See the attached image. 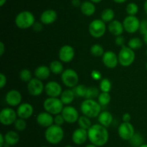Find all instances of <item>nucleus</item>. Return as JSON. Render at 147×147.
<instances>
[{
    "instance_id": "obj_1",
    "label": "nucleus",
    "mask_w": 147,
    "mask_h": 147,
    "mask_svg": "<svg viewBox=\"0 0 147 147\" xmlns=\"http://www.w3.org/2000/svg\"><path fill=\"white\" fill-rule=\"evenodd\" d=\"M88 140L90 144L98 147L106 145L109 140V133L106 127L100 124H94L88 130Z\"/></svg>"
},
{
    "instance_id": "obj_2",
    "label": "nucleus",
    "mask_w": 147,
    "mask_h": 147,
    "mask_svg": "<svg viewBox=\"0 0 147 147\" xmlns=\"http://www.w3.org/2000/svg\"><path fill=\"white\" fill-rule=\"evenodd\" d=\"M101 105L95 99H86L80 105V110L83 115L90 118H98L101 112Z\"/></svg>"
},
{
    "instance_id": "obj_3",
    "label": "nucleus",
    "mask_w": 147,
    "mask_h": 147,
    "mask_svg": "<svg viewBox=\"0 0 147 147\" xmlns=\"http://www.w3.org/2000/svg\"><path fill=\"white\" fill-rule=\"evenodd\" d=\"M64 130L62 126L55 124L46 128L45 132V138L47 143L52 145L60 144L64 138Z\"/></svg>"
},
{
    "instance_id": "obj_4",
    "label": "nucleus",
    "mask_w": 147,
    "mask_h": 147,
    "mask_svg": "<svg viewBox=\"0 0 147 147\" xmlns=\"http://www.w3.org/2000/svg\"><path fill=\"white\" fill-rule=\"evenodd\" d=\"M34 22L35 17L34 14L31 12L27 10L18 13L14 20L16 26L21 30H27L30 27H32Z\"/></svg>"
},
{
    "instance_id": "obj_5",
    "label": "nucleus",
    "mask_w": 147,
    "mask_h": 147,
    "mask_svg": "<svg viewBox=\"0 0 147 147\" xmlns=\"http://www.w3.org/2000/svg\"><path fill=\"white\" fill-rule=\"evenodd\" d=\"M63 105L64 104L58 97H47L43 102V108L45 111L53 115L61 113L64 108Z\"/></svg>"
},
{
    "instance_id": "obj_6",
    "label": "nucleus",
    "mask_w": 147,
    "mask_h": 147,
    "mask_svg": "<svg viewBox=\"0 0 147 147\" xmlns=\"http://www.w3.org/2000/svg\"><path fill=\"white\" fill-rule=\"evenodd\" d=\"M119 63L124 67L130 66L134 62L136 54L133 49L129 48V46H123L121 48L119 54Z\"/></svg>"
},
{
    "instance_id": "obj_7",
    "label": "nucleus",
    "mask_w": 147,
    "mask_h": 147,
    "mask_svg": "<svg viewBox=\"0 0 147 147\" xmlns=\"http://www.w3.org/2000/svg\"><path fill=\"white\" fill-rule=\"evenodd\" d=\"M107 30V26L106 22L101 19H96L93 20L89 24L88 31L90 35L95 38H100L103 37Z\"/></svg>"
},
{
    "instance_id": "obj_8",
    "label": "nucleus",
    "mask_w": 147,
    "mask_h": 147,
    "mask_svg": "<svg viewBox=\"0 0 147 147\" xmlns=\"http://www.w3.org/2000/svg\"><path fill=\"white\" fill-rule=\"evenodd\" d=\"M61 80L65 86L69 89H73L78 84L79 76L74 69H67L61 74Z\"/></svg>"
},
{
    "instance_id": "obj_9",
    "label": "nucleus",
    "mask_w": 147,
    "mask_h": 147,
    "mask_svg": "<svg viewBox=\"0 0 147 147\" xmlns=\"http://www.w3.org/2000/svg\"><path fill=\"white\" fill-rule=\"evenodd\" d=\"M17 111L11 108H4L0 111V122L3 125H11L17 119Z\"/></svg>"
},
{
    "instance_id": "obj_10",
    "label": "nucleus",
    "mask_w": 147,
    "mask_h": 147,
    "mask_svg": "<svg viewBox=\"0 0 147 147\" xmlns=\"http://www.w3.org/2000/svg\"><path fill=\"white\" fill-rule=\"evenodd\" d=\"M141 21L136 16L128 15L123 21L124 30L129 34L136 33L140 28Z\"/></svg>"
},
{
    "instance_id": "obj_11",
    "label": "nucleus",
    "mask_w": 147,
    "mask_h": 147,
    "mask_svg": "<svg viewBox=\"0 0 147 147\" xmlns=\"http://www.w3.org/2000/svg\"><path fill=\"white\" fill-rule=\"evenodd\" d=\"M27 92L33 97L40 96L45 91V85L42 81L37 78H32L27 83Z\"/></svg>"
},
{
    "instance_id": "obj_12",
    "label": "nucleus",
    "mask_w": 147,
    "mask_h": 147,
    "mask_svg": "<svg viewBox=\"0 0 147 147\" xmlns=\"http://www.w3.org/2000/svg\"><path fill=\"white\" fill-rule=\"evenodd\" d=\"M135 128L131 122H123L118 128V134L121 139L129 141L135 134Z\"/></svg>"
},
{
    "instance_id": "obj_13",
    "label": "nucleus",
    "mask_w": 147,
    "mask_h": 147,
    "mask_svg": "<svg viewBox=\"0 0 147 147\" xmlns=\"http://www.w3.org/2000/svg\"><path fill=\"white\" fill-rule=\"evenodd\" d=\"M76 51L74 48L70 45H64L60 48L58 52L59 59L63 63H70L75 58Z\"/></svg>"
},
{
    "instance_id": "obj_14",
    "label": "nucleus",
    "mask_w": 147,
    "mask_h": 147,
    "mask_svg": "<svg viewBox=\"0 0 147 147\" xmlns=\"http://www.w3.org/2000/svg\"><path fill=\"white\" fill-rule=\"evenodd\" d=\"M61 114L64 118L65 121L67 123H75L78 122L80 118L78 110L71 105H66L64 107Z\"/></svg>"
},
{
    "instance_id": "obj_15",
    "label": "nucleus",
    "mask_w": 147,
    "mask_h": 147,
    "mask_svg": "<svg viewBox=\"0 0 147 147\" xmlns=\"http://www.w3.org/2000/svg\"><path fill=\"white\" fill-rule=\"evenodd\" d=\"M45 92L49 97H58L63 92V88L58 82L50 81L45 85Z\"/></svg>"
},
{
    "instance_id": "obj_16",
    "label": "nucleus",
    "mask_w": 147,
    "mask_h": 147,
    "mask_svg": "<svg viewBox=\"0 0 147 147\" xmlns=\"http://www.w3.org/2000/svg\"><path fill=\"white\" fill-rule=\"evenodd\" d=\"M5 100L7 105L9 106L17 107L22 103V96L20 91L17 89H11L6 94Z\"/></svg>"
},
{
    "instance_id": "obj_17",
    "label": "nucleus",
    "mask_w": 147,
    "mask_h": 147,
    "mask_svg": "<svg viewBox=\"0 0 147 147\" xmlns=\"http://www.w3.org/2000/svg\"><path fill=\"white\" fill-rule=\"evenodd\" d=\"M102 61L104 66L108 69H113L117 66L119 63V58L118 55L112 50L106 51L102 56Z\"/></svg>"
},
{
    "instance_id": "obj_18",
    "label": "nucleus",
    "mask_w": 147,
    "mask_h": 147,
    "mask_svg": "<svg viewBox=\"0 0 147 147\" xmlns=\"http://www.w3.org/2000/svg\"><path fill=\"white\" fill-rule=\"evenodd\" d=\"M37 123L42 128H47L54 124V117L52 114L44 111L41 112L36 117Z\"/></svg>"
},
{
    "instance_id": "obj_19",
    "label": "nucleus",
    "mask_w": 147,
    "mask_h": 147,
    "mask_svg": "<svg viewBox=\"0 0 147 147\" xmlns=\"http://www.w3.org/2000/svg\"><path fill=\"white\" fill-rule=\"evenodd\" d=\"M18 118L22 119H29L34 113V108L31 104L28 102H22L18 106L17 110Z\"/></svg>"
},
{
    "instance_id": "obj_20",
    "label": "nucleus",
    "mask_w": 147,
    "mask_h": 147,
    "mask_svg": "<svg viewBox=\"0 0 147 147\" xmlns=\"http://www.w3.org/2000/svg\"><path fill=\"white\" fill-rule=\"evenodd\" d=\"M88 139V131L83 128H77L72 133V141L76 145H83L87 141Z\"/></svg>"
},
{
    "instance_id": "obj_21",
    "label": "nucleus",
    "mask_w": 147,
    "mask_h": 147,
    "mask_svg": "<svg viewBox=\"0 0 147 147\" xmlns=\"http://www.w3.org/2000/svg\"><path fill=\"white\" fill-rule=\"evenodd\" d=\"M57 19V13L55 10L48 9L42 12L40 15V22L43 24L49 25V24H53Z\"/></svg>"
},
{
    "instance_id": "obj_22",
    "label": "nucleus",
    "mask_w": 147,
    "mask_h": 147,
    "mask_svg": "<svg viewBox=\"0 0 147 147\" xmlns=\"http://www.w3.org/2000/svg\"><path fill=\"white\" fill-rule=\"evenodd\" d=\"M107 29L109 33L114 36L121 35L122 33L124 31L123 22H121L118 20H113L111 22L109 23L107 26Z\"/></svg>"
},
{
    "instance_id": "obj_23",
    "label": "nucleus",
    "mask_w": 147,
    "mask_h": 147,
    "mask_svg": "<svg viewBox=\"0 0 147 147\" xmlns=\"http://www.w3.org/2000/svg\"><path fill=\"white\" fill-rule=\"evenodd\" d=\"M51 74L50 67L45 66V65H41L37 66L34 71V74L35 78L43 81L48 79Z\"/></svg>"
},
{
    "instance_id": "obj_24",
    "label": "nucleus",
    "mask_w": 147,
    "mask_h": 147,
    "mask_svg": "<svg viewBox=\"0 0 147 147\" xmlns=\"http://www.w3.org/2000/svg\"><path fill=\"white\" fill-rule=\"evenodd\" d=\"M4 138H5L6 146L8 147L13 146L17 144L20 141V135L17 131H9L8 132L4 134Z\"/></svg>"
},
{
    "instance_id": "obj_25",
    "label": "nucleus",
    "mask_w": 147,
    "mask_h": 147,
    "mask_svg": "<svg viewBox=\"0 0 147 147\" xmlns=\"http://www.w3.org/2000/svg\"><path fill=\"white\" fill-rule=\"evenodd\" d=\"M113 120V117L112 114L109 111L107 110L101 111L98 116V120L99 124L106 127V128H108V127L111 125Z\"/></svg>"
},
{
    "instance_id": "obj_26",
    "label": "nucleus",
    "mask_w": 147,
    "mask_h": 147,
    "mask_svg": "<svg viewBox=\"0 0 147 147\" xmlns=\"http://www.w3.org/2000/svg\"><path fill=\"white\" fill-rule=\"evenodd\" d=\"M96 10L95 4L90 1H83L80 6L81 12L83 13V14L87 16V17H90V16L93 15L96 12Z\"/></svg>"
},
{
    "instance_id": "obj_27",
    "label": "nucleus",
    "mask_w": 147,
    "mask_h": 147,
    "mask_svg": "<svg viewBox=\"0 0 147 147\" xmlns=\"http://www.w3.org/2000/svg\"><path fill=\"white\" fill-rule=\"evenodd\" d=\"M75 97H76V95L73 89H67L63 91L60 97V99H61L62 102L65 105H70V104L73 103Z\"/></svg>"
},
{
    "instance_id": "obj_28",
    "label": "nucleus",
    "mask_w": 147,
    "mask_h": 147,
    "mask_svg": "<svg viewBox=\"0 0 147 147\" xmlns=\"http://www.w3.org/2000/svg\"><path fill=\"white\" fill-rule=\"evenodd\" d=\"M49 67L51 71V73H53L55 75H61L65 70L63 62L57 60L53 61L50 63Z\"/></svg>"
},
{
    "instance_id": "obj_29",
    "label": "nucleus",
    "mask_w": 147,
    "mask_h": 147,
    "mask_svg": "<svg viewBox=\"0 0 147 147\" xmlns=\"http://www.w3.org/2000/svg\"><path fill=\"white\" fill-rule=\"evenodd\" d=\"M115 12L111 8H106L103 10L100 14V19L104 22L109 23L114 20Z\"/></svg>"
},
{
    "instance_id": "obj_30",
    "label": "nucleus",
    "mask_w": 147,
    "mask_h": 147,
    "mask_svg": "<svg viewBox=\"0 0 147 147\" xmlns=\"http://www.w3.org/2000/svg\"><path fill=\"white\" fill-rule=\"evenodd\" d=\"M129 144L133 147H139L144 144V138L140 133H135L131 138L129 140Z\"/></svg>"
},
{
    "instance_id": "obj_31",
    "label": "nucleus",
    "mask_w": 147,
    "mask_h": 147,
    "mask_svg": "<svg viewBox=\"0 0 147 147\" xmlns=\"http://www.w3.org/2000/svg\"><path fill=\"white\" fill-rule=\"evenodd\" d=\"M78 124L79 125V128H83L87 131L92 126V122L90 120V118L86 115L80 116L78 120Z\"/></svg>"
},
{
    "instance_id": "obj_32",
    "label": "nucleus",
    "mask_w": 147,
    "mask_h": 147,
    "mask_svg": "<svg viewBox=\"0 0 147 147\" xmlns=\"http://www.w3.org/2000/svg\"><path fill=\"white\" fill-rule=\"evenodd\" d=\"M90 53L94 57H102L104 54V48L103 46L100 44H94L90 47Z\"/></svg>"
},
{
    "instance_id": "obj_33",
    "label": "nucleus",
    "mask_w": 147,
    "mask_h": 147,
    "mask_svg": "<svg viewBox=\"0 0 147 147\" xmlns=\"http://www.w3.org/2000/svg\"><path fill=\"white\" fill-rule=\"evenodd\" d=\"M128 46L134 50H137L143 46V40L137 37H132L128 42Z\"/></svg>"
},
{
    "instance_id": "obj_34",
    "label": "nucleus",
    "mask_w": 147,
    "mask_h": 147,
    "mask_svg": "<svg viewBox=\"0 0 147 147\" xmlns=\"http://www.w3.org/2000/svg\"><path fill=\"white\" fill-rule=\"evenodd\" d=\"M111 99V97L109 92H101L98 97V102L101 106H106L109 105Z\"/></svg>"
},
{
    "instance_id": "obj_35",
    "label": "nucleus",
    "mask_w": 147,
    "mask_h": 147,
    "mask_svg": "<svg viewBox=\"0 0 147 147\" xmlns=\"http://www.w3.org/2000/svg\"><path fill=\"white\" fill-rule=\"evenodd\" d=\"M74 92L76 97H84L86 95V92H87L88 87L84 84H78L75 87L72 89Z\"/></svg>"
},
{
    "instance_id": "obj_36",
    "label": "nucleus",
    "mask_w": 147,
    "mask_h": 147,
    "mask_svg": "<svg viewBox=\"0 0 147 147\" xmlns=\"http://www.w3.org/2000/svg\"><path fill=\"white\" fill-rule=\"evenodd\" d=\"M112 88L111 82L108 78H103L99 84V89L103 92H110Z\"/></svg>"
},
{
    "instance_id": "obj_37",
    "label": "nucleus",
    "mask_w": 147,
    "mask_h": 147,
    "mask_svg": "<svg viewBox=\"0 0 147 147\" xmlns=\"http://www.w3.org/2000/svg\"><path fill=\"white\" fill-rule=\"evenodd\" d=\"M100 93V89H98L97 87H96V86H90V87H88L87 92H86V95L85 98L86 99H95L96 98L98 97Z\"/></svg>"
},
{
    "instance_id": "obj_38",
    "label": "nucleus",
    "mask_w": 147,
    "mask_h": 147,
    "mask_svg": "<svg viewBox=\"0 0 147 147\" xmlns=\"http://www.w3.org/2000/svg\"><path fill=\"white\" fill-rule=\"evenodd\" d=\"M20 79L22 82L28 83L32 79V74L27 69H22L20 72Z\"/></svg>"
},
{
    "instance_id": "obj_39",
    "label": "nucleus",
    "mask_w": 147,
    "mask_h": 147,
    "mask_svg": "<svg viewBox=\"0 0 147 147\" xmlns=\"http://www.w3.org/2000/svg\"><path fill=\"white\" fill-rule=\"evenodd\" d=\"M126 12L128 15L136 16V14L139 12V6L134 2L129 3L126 6Z\"/></svg>"
},
{
    "instance_id": "obj_40",
    "label": "nucleus",
    "mask_w": 147,
    "mask_h": 147,
    "mask_svg": "<svg viewBox=\"0 0 147 147\" xmlns=\"http://www.w3.org/2000/svg\"><path fill=\"white\" fill-rule=\"evenodd\" d=\"M14 126L17 131H23L27 128V122L24 119L18 118L14 122Z\"/></svg>"
},
{
    "instance_id": "obj_41",
    "label": "nucleus",
    "mask_w": 147,
    "mask_h": 147,
    "mask_svg": "<svg viewBox=\"0 0 147 147\" xmlns=\"http://www.w3.org/2000/svg\"><path fill=\"white\" fill-rule=\"evenodd\" d=\"M65 122V121L64 118L62 115V114H57V115H55L54 117V124L57 125H60V126H62V125L64 124V122Z\"/></svg>"
},
{
    "instance_id": "obj_42",
    "label": "nucleus",
    "mask_w": 147,
    "mask_h": 147,
    "mask_svg": "<svg viewBox=\"0 0 147 147\" xmlns=\"http://www.w3.org/2000/svg\"><path fill=\"white\" fill-rule=\"evenodd\" d=\"M115 43L119 47L122 48L123 46H125V43H126V40H125V37L123 35H119L116 36V38H115Z\"/></svg>"
},
{
    "instance_id": "obj_43",
    "label": "nucleus",
    "mask_w": 147,
    "mask_h": 147,
    "mask_svg": "<svg viewBox=\"0 0 147 147\" xmlns=\"http://www.w3.org/2000/svg\"><path fill=\"white\" fill-rule=\"evenodd\" d=\"M139 32L143 35L145 34H147V19H145V20H143L142 21H141Z\"/></svg>"
},
{
    "instance_id": "obj_44",
    "label": "nucleus",
    "mask_w": 147,
    "mask_h": 147,
    "mask_svg": "<svg viewBox=\"0 0 147 147\" xmlns=\"http://www.w3.org/2000/svg\"><path fill=\"white\" fill-rule=\"evenodd\" d=\"M90 76H91L92 79H94V80H96V81L101 80V79H103L100 71H98V70L92 71L91 74H90Z\"/></svg>"
},
{
    "instance_id": "obj_45",
    "label": "nucleus",
    "mask_w": 147,
    "mask_h": 147,
    "mask_svg": "<svg viewBox=\"0 0 147 147\" xmlns=\"http://www.w3.org/2000/svg\"><path fill=\"white\" fill-rule=\"evenodd\" d=\"M32 29L35 32H37V33H39V32H40V31H42V30L43 24L40 21V22H34V24H33Z\"/></svg>"
},
{
    "instance_id": "obj_46",
    "label": "nucleus",
    "mask_w": 147,
    "mask_h": 147,
    "mask_svg": "<svg viewBox=\"0 0 147 147\" xmlns=\"http://www.w3.org/2000/svg\"><path fill=\"white\" fill-rule=\"evenodd\" d=\"M7 76L4 74L3 73L0 74V88L2 89L5 86L6 84H7Z\"/></svg>"
},
{
    "instance_id": "obj_47",
    "label": "nucleus",
    "mask_w": 147,
    "mask_h": 147,
    "mask_svg": "<svg viewBox=\"0 0 147 147\" xmlns=\"http://www.w3.org/2000/svg\"><path fill=\"white\" fill-rule=\"evenodd\" d=\"M122 120H123V122H130L131 120V115L129 112H126L122 116Z\"/></svg>"
},
{
    "instance_id": "obj_48",
    "label": "nucleus",
    "mask_w": 147,
    "mask_h": 147,
    "mask_svg": "<svg viewBox=\"0 0 147 147\" xmlns=\"http://www.w3.org/2000/svg\"><path fill=\"white\" fill-rule=\"evenodd\" d=\"M71 4L73 7H80L81 6L82 2L80 0H72Z\"/></svg>"
},
{
    "instance_id": "obj_49",
    "label": "nucleus",
    "mask_w": 147,
    "mask_h": 147,
    "mask_svg": "<svg viewBox=\"0 0 147 147\" xmlns=\"http://www.w3.org/2000/svg\"><path fill=\"white\" fill-rule=\"evenodd\" d=\"M6 145L5 138H4V135L3 133L0 134V147H4Z\"/></svg>"
},
{
    "instance_id": "obj_50",
    "label": "nucleus",
    "mask_w": 147,
    "mask_h": 147,
    "mask_svg": "<svg viewBox=\"0 0 147 147\" xmlns=\"http://www.w3.org/2000/svg\"><path fill=\"white\" fill-rule=\"evenodd\" d=\"M6 50V47L5 45L3 42H0V56H2L4 55V52H5Z\"/></svg>"
},
{
    "instance_id": "obj_51",
    "label": "nucleus",
    "mask_w": 147,
    "mask_h": 147,
    "mask_svg": "<svg viewBox=\"0 0 147 147\" xmlns=\"http://www.w3.org/2000/svg\"><path fill=\"white\" fill-rule=\"evenodd\" d=\"M127 0H113V2L116 3V4H123L125 3Z\"/></svg>"
},
{
    "instance_id": "obj_52",
    "label": "nucleus",
    "mask_w": 147,
    "mask_h": 147,
    "mask_svg": "<svg viewBox=\"0 0 147 147\" xmlns=\"http://www.w3.org/2000/svg\"><path fill=\"white\" fill-rule=\"evenodd\" d=\"M144 10L145 13H146V14L147 15V0L145 1L144 4Z\"/></svg>"
},
{
    "instance_id": "obj_53",
    "label": "nucleus",
    "mask_w": 147,
    "mask_h": 147,
    "mask_svg": "<svg viewBox=\"0 0 147 147\" xmlns=\"http://www.w3.org/2000/svg\"><path fill=\"white\" fill-rule=\"evenodd\" d=\"M143 42L147 46V34H145L143 35Z\"/></svg>"
},
{
    "instance_id": "obj_54",
    "label": "nucleus",
    "mask_w": 147,
    "mask_h": 147,
    "mask_svg": "<svg viewBox=\"0 0 147 147\" xmlns=\"http://www.w3.org/2000/svg\"><path fill=\"white\" fill-rule=\"evenodd\" d=\"M7 0H0V7H3L6 4Z\"/></svg>"
},
{
    "instance_id": "obj_55",
    "label": "nucleus",
    "mask_w": 147,
    "mask_h": 147,
    "mask_svg": "<svg viewBox=\"0 0 147 147\" xmlns=\"http://www.w3.org/2000/svg\"><path fill=\"white\" fill-rule=\"evenodd\" d=\"M89 1H92V2L94 3V4H98V3L101 2L103 0H89Z\"/></svg>"
},
{
    "instance_id": "obj_56",
    "label": "nucleus",
    "mask_w": 147,
    "mask_h": 147,
    "mask_svg": "<svg viewBox=\"0 0 147 147\" xmlns=\"http://www.w3.org/2000/svg\"><path fill=\"white\" fill-rule=\"evenodd\" d=\"M85 147H98V146L93 145V144H88V145H86Z\"/></svg>"
},
{
    "instance_id": "obj_57",
    "label": "nucleus",
    "mask_w": 147,
    "mask_h": 147,
    "mask_svg": "<svg viewBox=\"0 0 147 147\" xmlns=\"http://www.w3.org/2000/svg\"><path fill=\"white\" fill-rule=\"evenodd\" d=\"M139 147H147V144H144L142 146H140Z\"/></svg>"
},
{
    "instance_id": "obj_58",
    "label": "nucleus",
    "mask_w": 147,
    "mask_h": 147,
    "mask_svg": "<svg viewBox=\"0 0 147 147\" xmlns=\"http://www.w3.org/2000/svg\"><path fill=\"white\" fill-rule=\"evenodd\" d=\"M63 147H73V146H71V145H66V146H63Z\"/></svg>"
},
{
    "instance_id": "obj_59",
    "label": "nucleus",
    "mask_w": 147,
    "mask_h": 147,
    "mask_svg": "<svg viewBox=\"0 0 147 147\" xmlns=\"http://www.w3.org/2000/svg\"><path fill=\"white\" fill-rule=\"evenodd\" d=\"M146 71H147V62H146Z\"/></svg>"
},
{
    "instance_id": "obj_60",
    "label": "nucleus",
    "mask_w": 147,
    "mask_h": 147,
    "mask_svg": "<svg viewBox=\"0 0 147 147\" xmlns=\"http://www.w3.org/2000/svg\"><path fill=\"white\" fill-rule=\"evenodd\" d=\"M41 147H49V146H41Z\"/></svg>"
},
{
    "instance_id": "obj_61",
    "label": "nucleus",
    "mask_w": 147,
    "mask_h": 147,
    "mask_svg": "<svg viewBox=\"0 0 147 147\" xmlns=\"http://www.w3.org/2000/svg\"><path fill=\"white\" fill-rule=\"evenodd\" d=\"M146 56H147V49L146 50Z\"/></svg>"
}]
</instances>
